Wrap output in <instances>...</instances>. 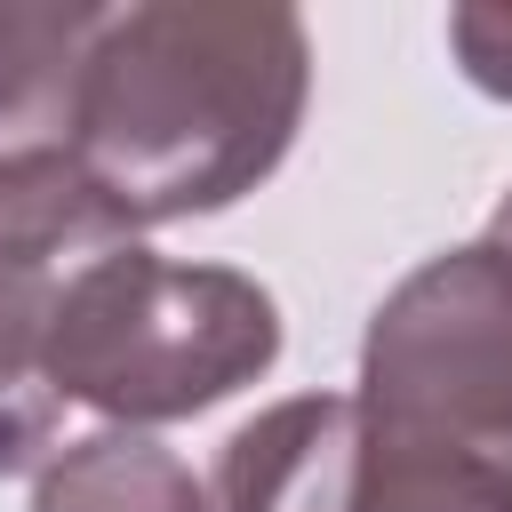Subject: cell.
I'll return each mask as SVG.
<instances>
[{"label":"cell","mask_w":512,"mask_h":512,"mask_svg":"<svg viewBox=\"0 0 512 512\" xmlns=\"http://www.w3.org/2000/svg\"><path fill=\"white\" fill-rule=\"evenodd\" d=\"M32 512H216V504L192 480V464L152 432H88L40 464Z\"/></svg>","instance_id":"7"},{"label":"cell","mask_w":512,"mask_h":512,"mask_svg":"<svg viewBox=\"0 0 512 512\" xmlns=\"http://www.w3.org/2000/svg\"><path fill=\"white\" fill-rule=\"evenodd\" d=\"M360 408L352 392H304L248 416L216 464V512H352Z\"/></svg>","instance_id":"5"},{"label":"cell","mask_w":512,"mask_h":512,"mask_svg":"<svg viewBox=\"0 0 512 512\" xmlns=\"http://www.w3.org/2000/svg\"><path fill=\"white\" fill-rule=\"evenodd\" d=\"M280 360V304L232 264H176L152 248H112L56 296L48 320V384L56 400H80L136 424H176L240 384H256Z\"/></svg>","instance_id":"2"},{"label":"cell","mask_w":512,"mask_h":512,"mask_svg":"<svg viewBox=\"0 0 512 512\" xmlns=\"http://www.w3.org/2000/svg\"><path fill=\"white\" fill-rule=\"evenodd\" d=\"M448 48H456V64L480 96L512 104V8H488V0L448 8Z\"/></svg>","instance_id":"8"},{"label":"cell","mask_w":512,"mask_h":512,"mask_svg":"<svg viewBox=\"0 0 512 512\" xmlns=\"http://www.w3.org/2000/svg\"><path fill=\"white\" fill-rule=\"evenodd\" d=\"M88 0H0V160L72 152L80 64L96 40Z\"/></svg>","instance_id":"6"},{"label":"cell","mask_w":512,"mask_h":512,"mask_svg":"<svg viewBox=\"0 0 512 512\" xmlns=\"http://www.w3.org/2000/svg\"><path fill=\"white\" fill-rule=\"evenodd\" d=\"M304 96L312 40L280 0L104 8L80 64L72 160L136 232L208 216L288 160Z\"/></svg>","instance_id":"1"},{"label":"cell","mask_w":512,"mask_h":512,"mask_svg":"<svg viewBox=\"0 0 512 512\" xmlns=\"http://www.w3.org/2000/svg\"><path fill=\"white\" fill-rule=\"evenodd\" d=\"M360 432L512 488V256L488 240L416 264L360 344Z\"/></svg>","instance_id":"3"},{"label":"cell","mask_w":512,"mask_h":512,"mask_svg":"<svg viewBox=\"0 0 512 512\" xmlns=\"http://www.w3.org/2000/svg\"><path fill=\"white\" fill-rule=\"evenodd\" d=\"M488 248H496V256H512V192H504V200H496V216H488Z\"/></svg>","instance_id":"9"},{"label":"cell","mask_w":512,"mask_h":512,"mask_svg":"<svg viewBox=\"0 0 512 512\" xmlns=\"http://www.w3.org/2000/svg\"><path fill=\"white\" fill-rule=\"evenodd\" d=\"M136 224L88 184L72 152L0 160V480L56 456V384H48V320L72 272L128 248Z\"/></svg>","instance_id":"4"}]
</instances>
